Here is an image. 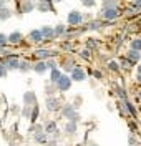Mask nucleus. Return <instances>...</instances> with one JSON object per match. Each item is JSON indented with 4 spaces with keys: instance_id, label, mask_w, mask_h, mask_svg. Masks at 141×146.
<instances>
[{
    "instance_id": "f257e3e1",
    "label": "nucleus",
    "mask_w": 141,
    "mask_h": 146,
    "mask_svg": "<svg viewBox=\"0 0 141 146\" xmlns=\"http://www.w3.org/2000/svg\"><path fill=\"white\" fill-rule=\"evenodd\" d=\"M55 83H56V86H58V90L66 91L68 88H70V85H71V80H70L68 76H65V75H62V76H60Z\"/></svg>"
},
{
    "instance_id": "f03ea898",
    "label": "nucleus",
    "mask_w": 141,
    "mask_h": 146,
    "mask_svg": "<svg viewBox=\"0 0 141 146\" xmlns=\"http://www.w3.org/2000/svg\"><path fill=\"white\" fill-rule=\"evenodd\" d=\"M81 20H83V17H81V13L80 12H70V15H68V23H71V25H78V23H81Z\"/></svg>"
},
{
    "instance_id": "7ed1b4c3",
    "label": "nucleus",
    "mask_w": 141,
    "mask_h": 146,
    "mask_svg": "<svg viewBox=\"0 0 141 146\" xmlns=\"http://www.w3.org/2000/svg\"><path fill=\"white\" fill-rule=\"evenodd\" d=\"M116 9H103V12H101V17L106 18V20H115L116 18Z\"/></svg>"
},
{
    "instance_id": "20e7f679",
    "label": "nucleus",
    "mask_w": 141,
    "mask_h": 146,
    "mask_svg": "<svg viewBox=\"0 0 141 146\" xmlns=\"http://www.w3.org/2000/svg\"><path fill=\"white\" fill-rule=\"evenodd\" d=\"M71 78L75 80V82H81V80H85V73L81 68H75L73 72H71Z\"/></svg>"
},
{
    "instance_id": "39448f33",
    "label": "nucleus",
    "mask_w": 141,
    "mask_h": 146,
    "mask_svg": "<svg viewBox=\"0 0 141 146\" xmlns=\"http://www.w3.org/2000/svg\"><path fill=\"white\" fill-rule=\"evenodd\" d=\"M47 108L50 110V111H55V110H58V100L56 98H47Z\"/></svg>"
},
{
    "instance_id": "423d86ee",
    "label": "nucleus",
    "mask_w": 141,
    "mask_h": 146,
    "mask_svg": "<svg viewBox=\"0 0 141 146\" xmlns=\"http://www.w3.org/2000/svg\"><path fill=\"white\" fill-rule=\"evenodd\" d=\"M40 33H42V36H47V38H53L55 36V33H53V28L50 27H45L40 30Z\"/></svg>"
},
{
    "instance_id": "0eeeda50",
    "label": "nucleus",
    "mask_w": 141,
    "mask_h": 146,
    "mask_svg": "<svg viewBox=\"0 0 141 146\" xmlns=\"http://www.w3.org/2000/svg\"><path fill=\"white\" fill-rule=\"evenodd\" d=\"M42 33H40V30H33V32H30V40L32 42H42Z\"/></svg>"
},
{
    "instance_id": "6e6552de",
    "label": "nucleus",
    "mask_w": 141,
    "mask_h": 146,
    "mask_svg": "<svg viewBox=\"0 0 141 146\" xmlns=\"http://www.w3.org/2000/svg\"><path fill=\"white\" fill-rule=\"evenodd\" d=\"M20 40H22V35L19 32H13L10 36H7V42H12V43H19Z\"/></svg>"
},
{
    "instance_id": "1a4fd4ad",
    "label": "nucleus",
    "mask_w": 141,
    "mask_h": 146,
    "mask_svg": "<svg viewBox=\"0 0 141 146\" xmlns=\"http://www.w3.org/2000/svg\"><path fill=\"white\" fill-rule=\"evenodd\" d=\"M7 62H9V68H19V60H17V56H9Z\"/></svg>"
},
{
    "instance_id": "9d476101",
    "label": "nucleus",
    "mask_w": 141,
    "mask_h": 146,
    "mask_svg": "<svg viewBox=\"0 0 141 146\" xmlns=\"http://www.w3.org/2000/svg\"><path fill=\"white\" fill-rule=\"evenodd\" d=\"M10 17V10L7 7H2L0 9V20H7Z\"/></svg>"
},
{
    "instance_id": "9b49d317",
    "label": "nucleus",
    "mask_w": 141,
    "mask_h": 146,
    "mask_svg": "<svg viewBox=\"0 0 141 146\" xmlns=\"http://www.w3.org/2000/svg\"><path fill=\"white\" fill-rule=\"evenodd\" d=\"M45 68H47V66H45L43 62H38V63L33 65V70H35L37 73H43V72H45Z\"/></svg>"
},
{
    "instance_id": "f8f14e48",
    "label": "nucleus",
    "mask_w": 141,
    "mask_h": 146,
    "mask_svg": "<svg viewBox=\"0 0 141 146\" xmlns=\"http://www.w3.org/2000/svg\"><path fill=\"white\" fill-rule=\"evenodd\" d=\"M45 131H47V133H56V125L53 121L47 123V125H45Z\"/></svg>"
},
{
    "instance_id": "ddd939ff",
    "label": "nucleus",
    "mask_w": 141,
    "mask_h": 146,
    "mask_svg": "<svg viewBox=\"0 0 141 146\" xmlns=\"http://www.w3.org/2000/svg\"><path fill=\"white\" fill-rule=\"evenodd\" d=\"M128 58H130L131 62H138V60H140V53L134 52V50H130V52H128Z\"/></svg>"
},
{
    "instance_id": "4468645a",
    "label": "nucleus",
    "mask_w": 141,
    "mask_h": 146,
    "mask_svg": "<svg viewBox=\"0 0 141 146\" xmlns=\"http://www.w3.org/2000/svg\"><path fill=\"white\" fill-rule=\"evenodd\" d=\"M35 55H37V58H48L50 52L48 50H38V52H35Z\"/></svg>"
},
{
    "instance_id": "2eb2a0df",
    "label": "nucleus",
    "mask_w": 141,
    "mask_h": 146,
    "mask_svg": "<svg viewBox=\"0 0 141 146\" xmlns=\"http://www.w3.org/2000/svg\"><path fill=\"white\" fill-rule=\"evenodd\" d=\"M60 76H62V73L58 72V70H56V68H53V70H52V76H50V80H52V82L55 83L56 80H58V78H60Z\"/></svg>"
},
{
    "instance_id": "dca6fc26",
    "label": "nucleus",
    "mask_w": 141,
    "mask_h": 146,
    "mask_svg": "<svg viewBox=\"0 0 141 146\" xmlns=\"http://www.w3.org/2000/svg\"><path fill=\"white\" fill-rule=\"evenodd\" d=\"M75 131H76V123L75 121H70L66 125V133H75Z\"/></svg>"
},
{
    "instance_id": "f3484780",
    "label": "nucleus",
    "mask_w": 141,
    "mask_h": 146,
    "mask_svg": "<svg viewBox=\"0 0 141 146\" xmlns=\"http://www.w3.org/2000/svg\"><path fill=\"white\" fill-rule=\"evenodd\" d=\"M140 48H141V42L138 40V38H134V40L131 42V50H134V52H138Z\"/></svg>"
},
{
    "instance_id": "a211bd4d",
    "label": "nucleus",
    "mask_w": 141,
    "mask_h": 146,
    "mask_svg": "<svg viewBox=\"0 0 141 146\" xmlns=\"http://www.w3.org/2000/svg\"><path fill=\"white\" fill-rule=\"evenodd\" d=\"M103 9H115V0H105Z\"/></svg>"
},
{
    "instance_id": "6ab92c4d",
    "label": "nucleus",
    "mask_w": 141,
    "mask_h": 146,
    "mask_svg": "<svg viewBox=\"0 0 141 146\" xmlns=\"http://www.w3.org/2000/svg\"><path fill=\"white\" fill-rule=\"evenodd\" d=\"M53 33H55V35H62V33H65V27H63V25H58V27L53 30Z\"/></svg>"
},
{
    "instance_id": "aec40b11",
    "label": "nucleus",
    "mask_w": 141,
    "mask_h": 146,
    "mask_svg": "<svg viewBox=\"0 0 141 146\" xmlns=\"http://www.w3.org/2000/svg\"><path fill=\"white\" fill-rule=\"evenodd\" d=\"M35 139H37L38 143H45V141H47V138H45V135H43V133H38Z\"/></svg>"
},
{
    "instance_id": "412c9836",
    "label": "nucleus",
    "mask_w": 141,
    "mask_h": 146,
    "mask_svg": "<svg viewBox=\"0 0 141 146\" xmlns=\"http://www.w3.org/2000/svg\"><path fill=\"white\" fill-rule=\"evenodd\" d=\"M98 27H100L98 22H90V23L86 25V28H90V30H95V28H98Z\"/></svg>"
},
{
    "instance_id": "4be33fe9",
    "label": "nucleus",
    "mask_w": 141,
    "mask_h": 146,
    "mask_svg": "<svg viewBox=\"0 0 141 146\" xmlns=\"http://www.w3.org/2000/svg\"><path fill=\"white\" fill-rule=\"evenodd\" d=\"M81 3H83L85 7H93L96 2H95V0H81Z\"/></svg>"
},
{
    "instance_id": "5701e85b",
    "label": "nucleus",
    "mask_w": 141,
    "mask_h": 146,
    "mask_svg": "<svg viewBox=\"0 0 141 146\" xmlns=\"http://www.w3.org/2000/svg\"><path fill=\"white\" fill-rule=\"evenodd\" d=\"M7 45V36L3 33H0V46H5Z\"/></svg>"
},
{
    "instance_id": "b1692460",
    "label": "nucleus",
    "mask_w": 141,
    "mask_h": 146,
    "mask_svg": "<svg viewBox=\"0 0 141 146\" xmlns=\"http://www.w3.org/2000/svg\"><path fill=\"white\" fill-rule=\"evenodd\" d=\"M108 66H110V70H115V72H116V70L120 68V66H118V63H116V62H110V63H108Z\"/></svg>"
},
{
    "instance_id": "393cba45",
    "label": "nucleus",
    "mask_w": 141,
    "mask_h": 146,
    "mask_svg": "<svg viewBox=\"0 0 141 146\" xmlns=\"http://www.w3.org/2000/svg\"><path fill=\"white\" fill-rule=\"evenodd\" d=\"M32 101H35V96H33V95H30V93L25 95V103H32Z\"/></svg>"
},
{
    "instance_id": "a878e982",
    "label": "nucleus",
    "mask_w": 141,
    "mask_h": 146,
    "mask_svg": "<svg viewBox=\"0 0 141 146\" xmlns=\"http://www.w3.org/2000/svg\"><path fill=\"white\" fill-rule=\"evenodd\" d=\"M37 116H38V108L35 106V108H33V113H32V119L35 121V119H37Z\"/></svg>"
},
{
    "instance_id": "bb28decb",
    "label": "nucleus",
    "mask_w": 141,
    "mask_h": 146,
    "mask_svg": "<svg viewBox=\"0 0 141 146\" xmlns=\"http://www.w3.org/2000/svg\"><path fill=\"white\" fill-rule=\"evenodd\" d=\"M86 45L90 46V48H95V46H96V43H95V42H93V38H90V40H88V43H86Z\"/></svg>"
},
{
    "instance_id": "cd10ccee",
    "label": "nucleus",
    "mask_w": 141,
    "mask_h": 146,
    "mask_svg": "<svg viewBox=\"0 0 141 146\" xmlns=\"http://www.w3.org/2000/svg\"><path fill=\"white\" fill-rule=\"evenodd\" d=\"M7 72V66H3V65H0V76H3Z\"/></svg>"
},
{
    "instance_id": "c85d7f7f",
    "label": "nucleus",
    "mask_w": 141,
    "mask_h": 146,
    "mask_svg": "<svg viewBox=\"0 0 141 146\" xmlns=\"http://www.w3.org/2000/svg\"><path fill=\"white\" fill-rule=\"evenodd\" d=\"M81 56H83V58H90V50H83V52H81Z\"/></svg>"
},
{
    "instance_id": "c756f323",
    "label": "nucleus",
    "mask_w": 141,
    "mask_h": 146,
    "mask_svg": "<svg viewBox=\"0 0 141 146\" xmlns=\"http://www.w3.org/2000/svg\"><path fill=\"white\" fill-rule=\"evenodd\" d=\"M2 7H5V0H0V9Z\"/></svg>"
},
{
    "instance_id": "7c9ffc66",
    "label": "nucleus",
    "mask_w": 141,
    "mask_h": 146,
    "mask_svg": "<svg viewBox=\"0 0 141 146\" xmlns=\"http://www.w3.org/2000/svg\"><path fill=\"white\" fill-rule=\"evenodd\" d=\"M55 2H62V0H55Z\"/></svg>"
},
{
    "instance_id": "2f4dec72",
    "label": "nucleus",
    "mask_w": 141,
    "mask_h": 146,
    "mask_svg": "<svg viewBox=\"0 0 141 146\" xmlns=\"http://www.w3.org/2000/svg\"><path fill=\"white\" fill-rule=\"evenodd\" d=\"M27 2H28V0H27Z\"/></svg>"
},
{
    "instance_id": "473e14b6",
    "label": "nucleus",
    "mask_w": 141,
    "mask_h": 146,
    "mask_svg": "<svg viewBox=\"0 0 141 146\" xmlns=\"http://www.w3.org/2000/svg\"><path fill=\"white\" fill-rule=\"evenodd\" d=\"M93 146H95V145H93Z\"/></svg>"
}]
</instances>
